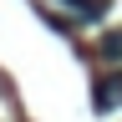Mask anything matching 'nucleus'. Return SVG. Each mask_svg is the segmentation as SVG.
<instances>
[{"mask_svg": "<svg viewBox=\"0 0 122 122\" xmlns=\"http://www.w3.org/2000/svg\"><path fill=\"white\" fill-rule=\"evenodd\" d=\"M107 5L112 0H41V15L51 25H97L102 15H107Z\"/></svg>", "mask_w": 122, "mask_h": 122, "instance_id": "nucleus-1", "label": "nucleus"}, {"mask_svg": "<svg viewBox=\"0 0 122 122\" xmlns=\"http://www.w3.org/2000/svg\"><path fill=\"white\" fill-rule=\"evenodd\" d=\"M92 102H97V112H112V107L122 102V76H102L97 92H92Z\"/></svg>", "mask_w": 122, "mask_h": 122, "instance_id": "nucleus-2", "label": "nucleus"}, {"mask_svg": "<svg viewBox=\"0 0 122 122\" xmlns=\"http://www.w3.org/2000/svg\"><path fill=\"white\" fill-rule=\"evenodd\" d=\"M102 61H107V66H122V30L102 41Z\"/></svg>", "mask_w": 122, "mask_h": 122, "instance_id": "nucleus-3", "label": "nucleus"}]
</instances>
